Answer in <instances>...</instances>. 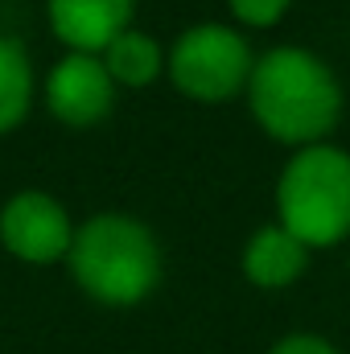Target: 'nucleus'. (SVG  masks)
<instances>
[{
	"mask_svg": "<svg viewBox=\"0 0 350 354\" xmlns=\"http://www.w3.org/2000/svg\"><path fill=\"white\" fill-rule=\"evenodd\" d=\"M227 4H231L235 21H243V25H252V29H268V25H276V21L288 12L293 0H227Z\"/></svg>",
	"mask_w": 350,
	"mask_h": 354,
	"instance_id": "obj_11",
	"label": "nucleus"
},
{
	"mask_svg": "<svg viewBox=\"0 0 350 354\" xmlns=\"http://www.w3.org/2000/svg\"><path fill=\"white\" fill-rule=\"evenodd\" d=\"M71 276L91 301L128 309L145 301L161 280V243L157 235L128 214H95L75 231Z\"/></svg>",
	"mask_w": 350,
	"mask_h": 354,
	"instance_id": "obj_2",
	"label": "nucleus"
},
{
	"mask_svg": "<svg viewBox=\"0 0 350 354\" xmlns=\"http://www.w3.org/2000/svg\"><path fill=\"white\" fill-rule=\"evenodd\" d=\"M50 29L71 54H103L120 33L132 29L136 0H46Z\"/></svg>",
	"mask_w": 350,
	"mask_h": 354,
	"instance_id": "obj_7",
	"label": "nucleus"
},
{
	"mask_svg": "<svg viewBox=\"0 0 350 354\" xmlns=\"http://www.w3.org/2000/svg\"><path fill=\"white\" fill-rule=\"evenodd\" d=\"M103 66H107V75H111V83L116 87H149L157 75H161V46H157V37H149V33H140V29H128V33H120L103 54Z\"/></svg>",
	"mask_w": 350,
	"mask_h": 354,
	"instance_id": "obj_9",
	"label": "nucleus"
},
{
	"mask_svg": "<svg viewBox=\"0 0 350 354\" xmlns=\"http://www.w3.org/2000/svg\"><path fill=\"white\" fill-rule=\"evenodd\" d=\"M276 214L309 252L342 243L350 235V153L334 145L297 149L276 181Z\"/></svg>",
	"mask_w": 350,
	"mask_h": 354,
	"instance_id": "obj_3",
	"label": "nucleus"
},
{
	"mask_svg": "<svg viewBox=\"0 0 350 354\" xmlns=\"http://www.w3.org/2000/svg\"><path fill=\"white\" fill-rule=\"evenodd\" d=\"M33 103V66L12 37H0V132H12Z\"/></svg>",
	"mask_w": 350,
	"mask_h": 354,
	"instance_id": "obj_10",
	"label": "nucleus"
},
{
	"mask_svg": "<svg viewBox=\"0 0 350 354\" xmlns=\"http://www.w3.org/2000/svg\"><path fill=\"white\" fill-rule=\"evenodd\" d=\"M252 66H256L252 46L243 41V33H235L227 25H194L169 50L174 87L198 103H223V99L248 91Z\"/></svg>",
	"mask_w": 350,
	"mask_h": 354,
	"instance_id": "obj_4",
	"label": "nucleus"
},
{
	"mask_svg": "<svg viewBox=\"0 0 350 354\" xmlns=\"http://www.w3.org/2000/svg\"><path fill=\"white\" fill-rule=\"evenodd\" d=\"M0 243L8 256L25 264H54L71 256L75 227L58 198L42 189H25V194H12L0 210Z\"/></svg>",
	"mask_w": 350,
	"mask_h": 354,
	"instance_id": "obj_5",
	"label": "nucleus"
},
{
	"mask_svg": "<svg viewBox=\"0 0 350 354\" xmlns=\"http://www.w3.org/2000/svg\"><path fill=\"white\" fill-rule=\"evenodd\" d=\"M248 103L272 140L309 149L334 132L342 115V87L317 54L301 46H276L252 66Z\"/></svg>",
	"mask_w": 350,
	"mask_h": 354,
	"instance_id": "obj_1",
	"label": "nucleus"
},
{
	"mask_svg": "<svg viewBox=\"0 0 350 354\" xmlns=\"http://www.w3.org/2000/svg\"><path fill=\"white\" fill-rule=\"evenodd\" d=\"M268 354H338V351L326 338H317V334H288V338H280Z\"/></svg>",
	"mask_w": 350,
	"mask_h": 354,
	"instance_id": "obj_12",
	"label": "nucleus"
},
{
	"mask_svg": "<svg viewBox=\"0 0 350 354\" xmlns=\"http://www.w3.org/2000/svg\"><path fill=\"white\" fill-rule=\"evenodd\" d=\"M46 103L71 128L99 124L116 103V83H111L103 58L99 54H66L46 79Z\"/></svg>",
	"mask_w": 350,
	"mask_h": 354,
	"instance_id": "obj_6",
	"label": "nucleus"
},
{
	"mask_svg": "<svg viewBox=\"0 0 350 354\" xmlns=\"http://www.w3.org/2000/svg\"><path fill=\"white\" fill-rule=\"evenodd\" d=\"M309 264V248L280 223L260 227L243 248V276L256 288H288Z\"/></svg>",
	"mask_w": 350,
	"mask_h": 354,
	"instance_id": "obj_8",
	"label": "nucleus"
}]
</instances>
